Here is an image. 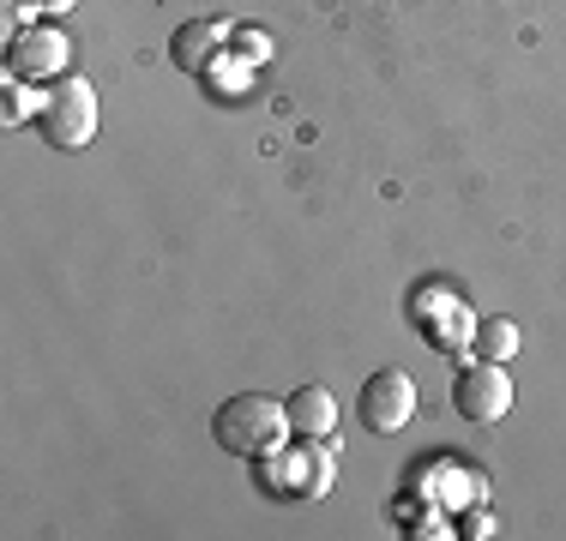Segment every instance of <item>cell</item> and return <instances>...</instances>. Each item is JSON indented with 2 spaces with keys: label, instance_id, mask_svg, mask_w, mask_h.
Wrapping results in <instances>:
<instances>
[{
  "label": "cell",
  "instance_id": "obj_12",
  "mask_svg": "<svg viewBox=\"0 0 566 541\" xmlns=\"http://www.w3.org/2000/svg\"><path fill=\"white\" fill-rule=\"evenodd\" d=\"M229 43H241V61H265V54H272V36L265 31H235Z\"/></svg>",
  "mask_w": 566,
  "mask_h": 541
},
{
  "label": "cell",
  "instance_id": "obj_3",
  "mask_svg": "<svg viewBox=\"0 0 566 541\" xmlns=\"http://www.w3.org/2000/svg\"><path fill=\"white\" fill-rule=\"evenodd\" d=\"M410 319L422 325V337L440 349V356H470V337H476V319H470V307L458 301L452 289H440V283L416 289V295H410Z\"/></svg>",
  "mask_w": 566,
  "mask_h": 541
},
{
  "label": "cell",
  "instance_id": "obj_1",
  "mask_svg": "<svg viewBox=\"0 0 566 541\" xmlns=\"http://www.w3.org/2000/svg\"><path fill=\"white\" fill-rule=\"evenodd\" d=\"M211 439H218L229 457H265V452H277V445H290L295 427H290V410H283L277 397L241 391V397H229L223 410L211 415Z\"/></svg>",
  "mask_w": 566,
  "mask_h": 541
},
{
  "label": "cell",
  "instance_id": "obj_14",
  "mask_svg": "<svg viewBox=\"0 0 566 541\" xmlns=\"http://www.w3.org/2000/svg\"><path fill=\"white\" fill-rule=\"evenodd\" d=\"M464 530H470V535H476V541H482V535H494V518H489V511H476V518H470V523H464Z\"/></svg>",
  "mask_w": 566,
  "mask_h": 541
},
{
  "label": "cell",
  "instance_id": "obj_11",
  "mask_svg": "<svg viewBox=\"0 0 566 541\" xmlns=\"http://www.w3.org/2000/svg\"><path fill=\"white\" fill-rule=\"evenodd\" d=\"M24 115H43V103H36V91H31V78H19V73H7V103H0V120L7 127H19Z\"/></svg>",
  "mask_w": 566,
  "mask_h": 541
},
{
  "label": "cell",
  "instance_id": "obj_8",
  "mask_svg": "<svg viewBox=\"0 0 566 541\" xmlns=\"http://www.w3.org/2000/svg\"><path fill=\"white\" fill-rule=\"evenodd\" d=\"M283 410H290L295 439H332V433H338V397H332L326 385H302Z\"/></svg>",
  "mask_w": 566,
  "mask_h": 541
},
{
  "label": "cell",
  "instance_id": "obj_10",
  "mask_svg": "<svg viewBox=\"0 0 566 541\" xmlns=\"http://www.w3.org/2000/svg\"><path fill=\"white\" fill-rule=\"evenodd\" d=\"M199 78L211 85V97H218V103H229V97H241V91H248V61H229V49H223Z\"/></svg>",
  "mask_w": 566,
  "mask_h": 541
},
{
  "label": "cell",
  "instance_id": "obj_7",
  "mask_svg": "<svg viewBox=\"0 0 566 541\" xmlns=\"http://www.w3.org/2000/svg\"><path fill=\"white\" fill-rule=\"evenodd\" d=\"M229 36H235V24H223V19H193V24H181V31L169 36V61L181 66V73H206V66L223 54Z\"/></svg>",
  "mask_w": 566,
  "mask_h": 541
},
{
  "label": "cell",
  "instance_id": "obj_2",
  "mask_svg": "<svg viewBox=\"0 0 566 541\" xmlns=\"http://www.w3.org/2000/svg\"><path fill=\"white\" fill-rule=\"evenodd\" d=\"M36 127H43V139L55 145V151H85V145L97 139V91H91V78L61 73L55 85L43 91Z\"/></svg>",
  "mask_w": 566,
  "mask_h": 541
},
{
  "label": "cell",
  "instance_id": "obj_13",
  "mask_svg": "<svg viewBox=\"0 0 566 541\" xmlns=\"http://www.w3.org/2000/svg\"><path fill=\"white\" fill-rule=\"evenodd\" d=\"M78 0H24V12H49V19H55V12H73Z\"/></svg>",
  "mask_w": 566,
  "mask_h": 541
},
{
  "label": "cell",
  "instance_id": "obj_9",
  "mask_svg": "<svg viewBox=\"0 0 566 541\" xmlns=\"http://www.w3.org/2000/svg\"><path fill=\"white\" fill-rule=\"evenodd\" d=\"M470 356L476 361H512L518 356V325L512 319H482L476 337H470Z\"/></svg>",
  "mask_w": 566,
  "mask_h": 541
},
{
  "label": "cell",
  "instance_id": "obj_6",
  "mask_svg": "<svg viewBox=\"0 0 566 541\" xmlns=\"http://www.w3.org/2000/svg\"><path fill=\"white\" fill-rule=\"evenodd\" d=\"M66 54H73V43L55 31V24H36V31H24L19 43H12V73L19 78H61L66 73Z\"/></svg>",
  "mask_w": 566,
  "mask_h": 541
},
{
  "label": "cell",
  "instance_id": "obj_5",
  "mask_svg": "<svg viewBox=\"0 0 566 541\" xmlns=\"http://www.w3.org/2000/svg\"><path fill=\"white\" fill-rule=\"evenodd\" d=\"M356 415H361V427H368V433H403V427L416 422V385H410V373H398V368L374 373L368 385H361V397H356Z\"/></svg>",
  "mask_w": 566,
  "mask_h": 541
},
{
  "label": "cell",
  "instance_id": "obj_4",
  "mask_svg": "<svg viewBox=\"0 0 566 541\" xmlns=\"http://www.w3.org/2000/svg\"><path fill=\"white\" fill-rule=\"evenodd\" d=\"M452 410L464 415V422H476V427L506 422V410H512V379H506L501 361H476V368L458 373V385H452Z\"/></svg>",
  "mask_w": 566,
  "mask_h": 541
}]
</instances>
